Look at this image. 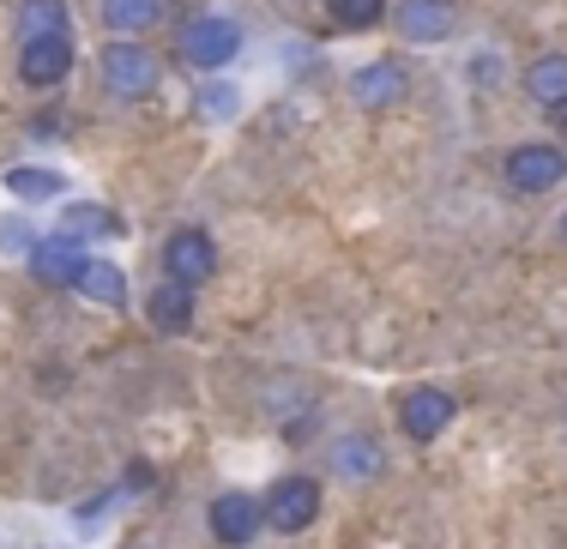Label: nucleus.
Wrapping results in <instances>:
<instances>
[{
  "instance_id": "f8f14e48",
  "label": "nucleus",
  "mask_w": 567,
  "mask_h": 549,
  "mask_svg": "<svg viewBox=\"0 0 567 549\" xmlns=\"http://www.w3.org/2000/svg\"><path fill=\"white\" fill-rule=\"evenodd\" d=\"M145 314H152L157 332H187V327H194V290L169 284V278H164V284L145 297Z\"/></svg>"
},
{
  "instance_id": "393cba45",
  "label": "nucleus",
  "mask_w": 567,
  "mask_h": 549,
  "mask_svg": "<svg viewBox=\"0 0 567 549\" xmlns=\"http://www.w3.org/2000/svg\"><path fill=\"white\" fill-rule=\"evenodd\" d=\"M561 236H567V218H561Z\"/></svg>"
},
{
  "instance_id": "2eb2a0df",
  "label": "nucleus",
  "mask_w": 567,
  "mask_h": 549,
  "mask_svg": "<svg viewBox=\"0 0 567 549\" xmlns=\"http://www.w3.org/2000/svg\"><path fill=\"white\" fill-rule=\"evenodd\" d=\"M31 37H66V0H24L19 43H31Z\"/></svg>"
},
{
  "instance_id": "aec40b11",
  "label": "nucleus",
  "mask_w": 567,
  "mask_h": 549,
  "mask_svg": "<svg viewBox=\"0 0 567 549\" xmlns=\"http://www.w3.org/2000/svg\"><path fill=\"white\" fill-rule=\"evenodd\" d=\"M339 472H344V477H369V472H381V453H374L369 441L357 435V441H350V447L339 453Z\"/></svg>"
},
{
  "instance_id": "39448f33",
  "label": "nucleus",
  "mask_w": 567,
  "mask_h": 549,
  "mask_svg": "<svg viewBox=\"0 0 567 549\" xmlns=\"http://www.w3.org/2000/svg\"><path fill=\"white\" fill-rule=\"evenodd\" d=\"M320 519V484L315 477H278L266 495V526L278 531H308Z\"/></svg>"
},
{
  "instance_id": "4468645a",
  "label": "nucleus",
  "mask_w": 567,
  "mask_h": 549,
  "mask_svg": "<svg viewBox=\"0 0 567 549\" xmlns=\"http://www.w3.org/2000/svg\"><path fill=\"white\" fill-rule=\"evenodd\" d=\"M525 91H532L537 103H567V55H544V61H532L525 66Z\"/></svg>"
},
{
  "instance_id": "b1692460",
  "label": "nucleus",
  "mask_w": 567,
  "mask_h": 549,
  "mask_svg": "<svg viewBox=\"0 0 567 549\" xmlns=\"http://www.w3.org/2000/svg\"><path fill=\"white\" fill-rule=\"evenodd\" d=\"M549 115H556V122H561V127H567V103H556V110H549Z\"/></svg>"
},
{
  "instance_id": "ddd939ff",
  "label": "nucleus",
  "mask_w": 567,
  "mask_h": 549,
  "mask_svg": "<svg viewBox=\"0 0 567 549\" xmlns=\"http://www.w3.org/2000/svg\"><path fill=\"white\" fill-rule=\"evenodd\" d=\"M73 290H85V297H91V302H103V308H121V302H127V278H121V266L91 260V253H85V266H79Z\"/></svg>"
},
{
  "instance_id": "f257e3e1",
  "label": "nucleus",
  "mask_w": 567,
  "mask_h": 549,
  "mask_svg": "<svg viewBox=\"0 0 567 549\" xmlns=\"http://www.w3.org/2000/svg\"><path fill=\"white\" fill-rule=\"evenodd\" d=\"M206 526L224 549H248L266 526V501H254V495H241V489H224L218 501L206 507Z\"/></svg>"
},
{
  "instance_id": "0eeeda50",
  "label": "nucleus",
  "mask_w": 567,
  "mask_h": 549,
  "mask_svg": "<svg viewBox=\"0 0 567 549\" xmlns=\"http://www.w3.org/2000/svg\"><path fill=\"white\" fill-rule=\"evenodd\" d=\"M73 73V37H31V43L19 49V79L37 91L61 85V79Z\"/></svg>"
},
{
  "instance_id": "423d86ee",
  "label": "nucleus",
  "mask_w": 567,
  "mask_h": 549,
  "mask_svg": "<svg viewBox=\"0 0 567 549\" xmlns=\"http://www.w3.org/2000/svg\"><path fill=\"white\" fill-rule=\"evenodd\" d=\"M561 176H567V157L556 145H519V152H507L513 194H549V187H561Z\"/></svg>"
},
{
  "instance_id": "a211bd4d",
  "label": "nucleus",
  "mask_w": 567,
  "mask_h": 549,
  "mask_svg": "<svg viewBox=\"0 0 567 549\" xmlns=\"http://www.w3.org/2000/svg\"><path fill=\"white\" fill-rule=\"evenodd\" d=\"M121 224L110 218V211H97V206H66V236H115Z\"/></svg>"
},
{
  "instance_id": "9d476101",
  "label": "nucleus",
  "mask_w": 567,
  "mask_h": 549,
  "mask_svg": "<svg viewBox=\"0 0 567 549\" xmlns=\"http://www.w3.org/2000/svg\"><path fill=\"white\" fill-rule=\"evenodd\" d=\"M453 0H399V31L411 43H441V37H453Z\"/></svg>"
},
{
  "instance_id": "9b49d317",
  "label": "nucleus",
  "mask_w": 567,
  "mask_h": 549,
  "mask_svg": "<svg viewBox=\"0 0 567 549\" xmlns=\"http://www.w3.org/2000/svg\"><path fill=\"white\" fill-rule=\"evenodd\" d=\"M79 266H85V248H79L66 230L61 236H43V242L31 248V272L43 278V284H73Z\"/></svg>"
},
{
  "instance_id": "6ab92c4d",
  "label": "nucleus",
  "mask_w": 567,
  "mask_h": 549,
  "mask_svg": "<svg viewBox=\"0 0 567 549\" xmlns=\"http://www.w3.org/2000/svg\"><path fill=\"white\" fill-rule=\"evenodd\" d=\"M386 0H332V24H344V31H369L374 19H381Z\"/></svg>"
},
{
  "instance_id": "412c9836",
  "label": "nucleus",
  "mask_w": 567,
  "mask_h": 549,
  "mask_svg": "<svg viewBox=\"0 0 567 549\" xmlns=\"http://www.w3.org/2000/svg\"><path fill=\"white\" fill-rule=\"evenodd\" d=\"M199 110H206L212 122H229V115L241 110V91L236 85H206V91H199Z\"/></svg>"
},
{
  "instance_id": "6e6552de",
  "label": "nucleus",
  "mask_w": 567,
  "mask_h": 549,
  "mask_svg": "<svg viewBox=\"0 0 567 549\" xmlns=\"http://www.w3.org/2000/svg\"><path fill=\"white\" fill-rule=\"evenodd\" d=\"M447 423H453V393H441V386H416V393L399 398V428L411 441H435Z\"/></svg>"
},
{
  "instance_id": "dca6fc26",
  "label": "nucleus",
  "mask_w": 567,
  "mask_h": 549,
  "mask_svg": "<svg viewBox=\"0 0 567 549\" xmlns=\"http://www.w3.org/2000/svg\"><path fill=\"white\" fill-rule=\"evenodd\" d=\"M157 12H164L157 0H103V19H110L121 37H140V31H152V24H157Z\"/></svg>"
},
{
  "instance_id": "20e7f679",
  "label": "nucleus",
  "mask_w": 567,
  "mask_h": 549,
  "mask_svg": "<svg viewBox=\"0 0 567 549\" xmlns=\"http://www.w3.org/2000/svg\"><path fill=\"white\" fill-rule=\"evenodd\" d=\"M236 55H241V31L229 19H194V24H182V61L218 73V66H229Z\"/></svg>"
},
{
  "instance_id": "7ed1b4c3",
  "label": "nucleus",
  "mask_w": 567,
  "mask_h": 549,
  "mask_svg": "<svg viewBox=\"0 0 567 549\" xmlns=\"http://www.w3.org/2000/svg\"><path fill=\"white\" fill-rule=\"evenodd\" d=\"M212 272H218V248H212L206 230H175L164 242V278H169V284L199 290Z\"/></svg>"
},
{
  "instance_id": "5701e85b",
  "label": "nucleus",
  "mask_w": 567,
  "mask_h": 549,
  "mask_svg": "<svg viewBox=\"0 0 567 549\" xmlns=\"http://www.w3.org/2000/svg\"><path fill=\"white\" fill-rule=\"evenodd\" d=\"M152 484V465H127V489H145Z\"/></svg>"
},
{
  "instance_id": "1a4fd4ad",
  "label": "nucleus",
  "mask_w": 567,
  "mask_h": 549,
  "mask_svg": "<svg viewBox=\"0 0 567 549\" xmlns=\"http://www.w3.org/2000/svg\"><path fill=\"white\" fill-rule=\"evenodd\" d=\"M404 91H411V73L399 61H369L350 73V97L362 110H393V103H404Z\"/></svg>"
},
{
  "instance_id": "f03ea898",
  "label": "nucleus",
  "mask_w": 567,
  "mask_h": 549,
  "mask_svg": "<svg viewBox=\"0 0 567 549\" xmlns=\"http://www.w3.org/2000/svg\"><path fill=\"white\" fill-rule=\"evenodd\" d=\"M103 79H110L115 97L140 103V97H152V91H157V55L145 43H110V49H103Z\"/></svg>"
},
{
  "instance_id": "f3484780",
  "label": "nucleus",
  "mask_w": 567,
  "mask_h": 549,
  "mask_svg": "<svg viewBox=\"0 0 567 549\" xmlns=\"http://www.w3.org/2000/svg\"><path fill=\"white\" fill-rule=\"evenodd\" d=\"M7 194H19V199H55V194H66V176H61V169H7Z\"/></svg>"
},
{
  "instance_id": "4be33fe9",
  "label": "nucleus",
  "mask_w": 567,
  "mask_h": 549,
  "mask_svg": "<svg viewBox=\"0 0 567 549\" xmlns=\"http://www.w3.org/2000/svg\"><path fill=\"white\" fill-rule=\"evenodd\" d=\"M0 242H12V253H19V248H37V242H31V230H24L19 218H0Z\"/></svg>"
}]
</instances>
